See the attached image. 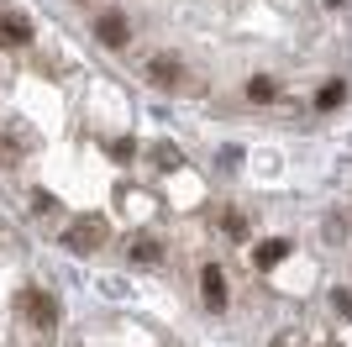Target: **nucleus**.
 <instances>
[{
    "mask_svg": "<svg viewBox=\"0 0 352 347\" xmlns=\"http://www.w3.org/2000/svg\"><path fill=\"white\" fill-rule=\"evenodd\" d=\"M21 316H27L32 326L53 332V326H58V305H53V295H43V289H27V295H21Z\"/></svg>",
    "mask_w": 352,
    "mask_h": 347,
    "instance_id": "nucleus-1",
    "label": "nucleus"
},
{
    "mask_svg": "<svg viewBox=\"0 0 352 347\" xmlns=\"http://www.w3.org/2000/svg\"><path fill=\"white\" fill-rule=\"evenodd\" d=\"M95 37H100L105 48H126V37H132V27H126V16H121V11H105L100 21H95Z\"/></svg>",
    "mask_w": 352,
    "mask_h": 347,
    "instance_id": "nucleus-2",
    "label": "nucleus"
},
{
    "mask_svg": "<svg viewBox=\"0 0 352 347\" xmlns=\"http://www.w3.org/2000/svg\"><path fill=\"white\" fill-rule=\"evenodd\" d=\"M0 43L27 48V43H32V21H27L21 11H6V16H0Z\"/></svg>",
    "mask_w": 352,
    "mask_h": 347,
    "instance_id": "nucleus-3",
    "label": "nucleus"
},
{
    "mask_svg": "<svg viewBox=\"0 0 352 347\" xmlns=\"http://www.w3.org/2000/svg\"><path fill=\"white\" fill-rule=\"evenodd\" d=\"M63 242H69L74 253H95V247L105 242V227H100V221H85V227H69V237H63Z\"/></svg>",
    "mask_w": 352,
    "mask_h": 347,
    "instance_id": "nucleus-4",
    "label": "nucleus"
},
{
    "mask_svg": "<svg viewBox=\"0 0 352 347\" xmlns=\"http://www.w3.org/2000/svg\"><path fill=\"white\" fill-rule=\"evenodd\" d=\"M200 289H206V305H210V311H226V279H221L216 263H206V274H200Z\"/></svg>",
    "mask_w": 352,
    "mask_h": 347,
    "instance_id": "nucleus-5",
    "label": "nucleus"
},
{
    "mask_svg": "<svg viewBox=\"0 0 352 347\" xmlns=\"http://www.w3.org/2000/svg\"><path fill=\"white\" fill-rule=\"evenodd\" d=\"M284 258H289V242H284V237H268V242L252 253V263H258V269H274V263H284Z\"/></svg>",
    "mask_w": 352,
    "mask_h": 347,
    "instance_id": "nucleus-6",
    "label": "nucleus"
},
{
    "mask_svg": "<svg viewBox=\"0 0 352 347\" xmlns=\"http://www.w3.org/2000/svg\"><path fill=\"white\" fill-rule=\"evenodd\" d=\"M342 95H347V90H342V79L321 85V90H316V111H337V105H342Z\"/></svg>",
    "mask_w": 352,
    "mask_h": 347,
    "instance_id": "nucleus-7",
    "label": "nucleus"
},
{
    "mask_svg": "<svg viewBox=\"0 0 352 347\" xmlns=\"http://www.w3.org/2000/svg\"><path fill=\"white\" fill-rule=\"evenodd\" d=\"M248 95H252V101H258V105H268V101H279V85L258 74V79H248Z\"/></svg>",
    "mask_w": 352,
    "mask_h": 347,
    "instance_id": "nucleus-8",
    "label": "nucleus"
},
{
    "mask_svg": "<svg viewBox=\"0 0 352 347\" xmlns=\"http://www.w3.org/2000/svg\"><path fill=\"white\" fill-rule=\"evenodd\" d=\"M153 79H158V85H179L184 74H179V63H174V58H158V63H153Z\"/></svg>",
    "mask_w": 352,
    "mask_h": 347,
    "instance_id": "nucleus-9",
    "label": "nucleus"
},
{
    "mask_svg": "<svg viewBox=\"0 0 352 347\" xmlns=\"http://www.w3.org/2000/svg\"><path fill=\"white\" fill-rule=\"evenodd\" d=\"M221 227H226V237H248V216H242V211H226Z\"/></svg>",
    "mask_w": 352,
    "mask_h": 347,
    "instance_id": "nucleus-10",
    "label": "nucleus"
},
{
    "mask_svg": "<svg viewBox=\"0 0 352 347\" xmlns=\"http://www.w3.org/2000/svg\"><path fill=\"white\" fill-rule=\"evenodd\" d=\"M132 258H137V263H158L163 253H158V242H147V237H142V242L132 247Z\"/></svg>",
    "mask_w": 352,
    "mask_h": 347,
    "instance_id": "nucleus-11",
    "label": "nucleus"
},
{
    "mask_svg": "<svg viewBox=\"0 0 352 347\" xmlns=\"http://www.w3.org/2000/svg\"><path fill=\"white\" fill-rule=\"evenodd\" d=\"M274 347H294V337H279V342H274Z\"/></svg>",
    "mask_w": 352,
    "mask_h": 347,
    "instance_id": "nucleus-12",
    "label": "nucleus"
},
{
    "mask_svg": "<svg viewBox=\"0 0 352 347\" xmlns=\"http://www.w3.org/2000/svg\"><path fill=\"white\" fill-rule=\"evenodd\" d=\"M331 6H342V0H331Z\"/></svg>",
    "mask_w": 352,
    "mask_h": 347,
    "instance_id": "nucleus-13",
    "label": "nucleus"
}]
</instances>
